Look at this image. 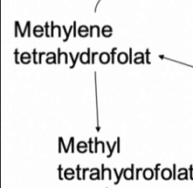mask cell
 <instances>
[{
	"instance_id": "6da1fadb",
	"label": "cell",
	"mask_w": 193,
	"mask_h": 188,
	"mask_svg": "<svg viewBox=\"0 0 193 188\" xmlns=\"http://www.w3.org/2000/svg\"><path fill=\"white\" fill-rule=\"evenodd\" d=\"M90 53H91V49L90 48H88L87 49V53H81V55H80V59H81V61H82V62L83 63H85V64H87V63H90L92 61L90 60Z\"/></svg>"
},
{
	"instance_id": "7a4b0ae2",
	"label": "cell",
	"mask_w": 193,
	"mask_h": 188,
	"mask_svg": "<svg viewBox=\"0 0 193 188\" xmlns=\"http://www.w3.org/2000/svg\"><path fill=\"white\" fill-rule=\"evenodd\" d=\"M124 176L126 180H133L134 179V164L131 165V169L127 168L124 171Z\"/></svg>"
},
{
	"instance_id": "3957f363",
	"label": "cell",
	"mask_w": 193,
	"mask_h": 188,
	"mask_svg": "<svg viewBox=\"0 0 193 188\" xmlns=\"http://www.w3.org/2000/svg\"><path fill=\"white\" fill-rule=\"evenodd\" d=\"M110 54L108 53H103L100 54V57H99V61L101 62L102 63L105 64V63H108L109 61H110Z\"/></svg>"
},
{
	"instance_id": "277c9868",
	"label": "cell",
	"mask_w": 193,
	"mask_h": 188,
	"mask_svg": "<svg viewBox=\"0 0 193 188\" xmlns=\"http://www.w3.org/2000/svg\"><path fill=\"white\" fill-rule=\"evenodd\" d=\"M77 149L80 153H85L87 152V143L85 141H80L77 145Z\"/></svg>"
},
{
	"instance_id": "5b68a950",
	"label": "cell",
	"mask_w": 193,
	"mask_h": 188,
	"mask_svg": "<svg viewBox=\"0 0 193 188\" xmlns=\"http://www.w3.org/2000/svg\"><path fill=\"white\" fill-rule=\"evenodd\" d=\"M74 174H75V173L71 168H68V169H66L64 171V176L67 180H72L73 178H74Z\"/></svg>"
},
{
	"instance_id": "8992f818",
	"label": "cell",
	"mask_w": 193,
	"mask_h": 188,
	"mask_svg": "<svg viewBox=\"0 0 193 188\" xmlns=\"http://www.w3.org/2000/svg\"><path fill=\"white\" fill-rule=\"evenodd\" d=\"M78 31H79V35L81 36V37H83H83H87V36H88L89 29L86 27V26L83 25V26H81V27L79 28Z\"/></svg>"
},
{
	"instance_id": "52a82bcc",
	"label": "cell",
	"mask_w": 193,
	"mask_h": 188,
	"mask_svg": "<svg viewBox=\"0 0 193 188\" xmlns=\"http://www.w3.org/2000/svg\"><path fill=\"white\" fill-rule=\"evenodd\" d=\"M43 27L39 25H37L34 27V29H33V32H34V34L36 37H42L43 36Z\"/></svg>"
},
{
	"instance_id": "ba28073f",
	"label": "cell",
	"mask_w": 193,
	"mask_h": 188,
	"mask_svg": "<svg viewBox=\"0 0 193 188\" xmlns=\"http://www.w3.org/2000/svg\"><path fill=\"white\" fill-rule=\"evenodd\" d=\"M153 175H154V173H153V170L149 169V168H148V169H145L143 173V176L145 177V179L146 180H150L153 178Z\"/></svg>"
},
{
	"instance_id": "9c48e42d",
	"label": "cell",
	"mask_w": 193,
	"mask_h": 188,
	"mask_svg": "<svg viewBox=\"0 0 193 188\" xmlns=\"http://www.w3.org/2000/svg\"><path fill=\"white\" fill-rule=\"evenodd\" d=\"M161 175H162L163 179L169 180V179H170L171 176H172V173H171V171H170L169 169H168V168H167V169H164V170L162 171Z\"/></svg>"
},
{
	"instance_id": "30bf717a",
	"label": "cell",
	"mask_w": 193,
	"mask_h": 188,
	"mask_svg": "<svg viewBox=\"0 0 193 188\" xmlns=\"http://www.w3.org/2000/svg\"><path fill=\"white\" fill-rule=\"evenodd\" d=\"M127 60H128V56L126 53H121L118 54V61L120 63H124V62H127Z\"/></svg>"
},
{
	"instance_id": "8fae6325",
	"label": "cell",
	"mask_w": 193,
	"mask_h": 188,
	"mask_svg": "<svg viewBox=\"0 0 193 188\" xmlns=\"http://www.w3.org/2000/svg\"><path fill=\"white\" fill-rule=\"evenodd\" d=\"M105 143H106V145H107V147L109 148V154L107 155V158H110V157L112 156V154H113V152H114L115 148V147L117 146V141H114V143H113V147H110L109 141H106Z\"/></svg>"
},
{
	"instance_id": "7c38bea8",
	"label": "cell",
	"mask_w": 193,
	"mask_h": 188,
	"mask_svg": "<svg viewBox=\"0 0 193 188\" xmlns=\"http://www.w3.org/2000/svg\"><path fill=\"white\" fill-rule=\"evenodd\" d=\"M26 59L28 60V61H30V60H31V56H30V54H29V53H23L21 54V56H20V60H21V62H22L24 64H27Z\"/></svg>"
},
{
	"instance_id": "4fadbf2b",
	"label": "cell",
	"mask_w": 193,
	"mask_h": 188,
	"mask_svg": "<svg viewBox=\"0 0 193 188\" xmlns=\"http://www.w3.org/2000/svg\"><path fill=\"white\" fill-rule=\"evenodd\" d=\"M62 29H63V31H64V33H65V35H66V37H65L64 40H63V41H67V40L69 39V36H70V34H71V30L73 29V25L71 26V27H70L69 31L66 30V28H65V26H64V25L62 26Z\"/></svg>"
},
{
	"instance_id": "5bb4252c",
	"label": "cell",
	"mask_w": 193,
	"mask_h": 188,
	"mask_svg": "<svg viewBox=\"0 0 193 188\" xmlns=\"http://www.w3.org/2000/svg\"><path fill=\"white\" fill-rule=\"evenodd\" d=\"M90 178H91L92 180L100 179V171H99V169H97V168H96V171H95V173L92 172L91 175H90Z\"/></svg>"
},
{
	"instance_id": "9a60e30c",
	"label": "cell",
	"mask_w": 193,
	"mask_h": 188,
	"mask_svg": "<svg viewBox=\"0 0 193 188\" xmlns=\"http://www.w3.org/2000/svg\"><path fill=\"white\" fill-rule=\"evenodd\" d=\"M124 169H123L122 168V170H121V172H120V173H117V171H116V169L115 168H114V172H115V174L116 175V177H117V179H116V181L115 182V184H117L118 183H119V181H120V178L122 177V174L124 173Z\"/></svg>"
},
{
	"instance_id": "2e32d148",
	"label": "cell",
	"mask_w": 193,
	"mask_h": 188,
	"mask_svg": "<svg viewBox=\"0 0 193 188\" xmlns=\"http://www.w3.org/2000/svg\"><path fill=\"white\" fill-rule=\"evenodd\" d=\"M46 62H47V63H51V62L55 63V62H56V55H55V53L52 55V57H49V56H48Z\"/></svg>"
},
{
	"instance_id": "e0dca14e",
	"label": "cell",
	"mask_w": 193,
	"mask_h": 188,
	"mask_svg": "<svg viewBox=\"0 0 193 188\" xmlns=\"http://www.w3.org/2000/svg\"><path fill=\"white\" fill-rule=\"evenodd\" d=\"M76 171H77V179L83 180V178L81 177V166H80L79 164L76 166Z\"/></svg>"
},
{
	"instance_id": "ac0fdd59",
	"label": "cell",
	"mask_w": 193,
	"mask_h": 188,
	"mask_svg": "<svg viewBox=\"0 0 193 188\" xmlns=\"http://www.w3.org/2000/svg\"><path fill=\"white\" fill-rule=\"evenodd\" d=\"M59 142H61V143H62V146L63 149H64V152H65V153H67V152H69V150H68V148L65 146V144H64V140H62V137H59Z\"/></svg>"
},
{
	"instance_id": "d6986e66",
	"label": "cell",
	"mask_w": 193,
	"mask_h": 188,
	"mask_svg": "<svg viewBox=\"0 0 193 188\" xmlns=\"http://www.w3.org/2000/svg\"><path fill=\"white\" fill-rule=\"evenodd\" d=\"M117 50V48H113L112 49V53H111V58H112V63L115 64V51Z\"/></svg>"
},
{
	"instance_id": "ffe728a7",
	"label": "cell",
	"mask_w": 193,
	"mask_h": 188,
	"mask_svg": "<svg viewBox=\"0 0 193 188\" xmlns=\"http://www.w3.org/2000/svg\"><path fill=\"white\" fill-rule=\"evenodd\" d=\"M58 170H59V180H63V177H62V164L59 165Z\"/></svg>"
},
{
	"instance_id": "44dd1931",
	"label": "cell",
	"mask_w": 193,
	"mask_h": 188,
	"mask_svg": "<svg viewBox=\"0 0 193 188\" xmlns=\"http://www.w3.org/2000/svg\"><path fill=\"white\" fill-rule=\"evenodd\" d=\"M80 55H81V53H77V54H76L75 58H74V60L72 61V64H71V67H70L71 69H72L73 67L75 66V64H76V61L78 60V57H80Z\"/></svg>"
},
{
	"instance_id": "7402d4cb",
	"label": "cell",
	"mask_w": 193,
	"mask_h": 188,
	"mask_svg": "<svg viewBox=\"0 0 193 188\" xmlns=\"http://www.w3.org/2000/svg\"><path fill=\"white\" fill-rule=\"evenodd\" d=\"M106 31L112 32V29H111L110 26H104V27L103 28V29H102V33L104 34V33H106Z\"/></svg>"
},
{
	"instance_id": "603a6c76",
	"label": "cell",
	"mask_w": 193,
	"mask_h": 188,
	"mask_svg": "<svg viewBox=\"0 0 193 188\" xmlns=\"http://www.w3.org/2000/svg\"><path fill=\"white\" fill-rule=\"evenodd\" d=\"M45 35H46V37H50V35H49V23L48 22H46V24H45Z\"/></svg>"
},
{
	"instance_id": "cb8c5ba5",
	"label": "cell",
	"mask_w": 193,
	"mask_h": 188,
	"mask_svg": "<svg viewBox=\"0 0 193 188\" xmlns=\"http://www.w3.org/2000/svg\"><path fill=\"white\" fill-rule=\"evenodd\" d=\"M88 144H89L90 152H91V153H94V152L92 151V138H90V139H89V142H88Z\"/></svg>"
},
{
	"instance_id": "d4e9b609",
	"label": "cell",
	"mask_w": 193,
	"mask_h": 188,
	"mask_svg": "<svg viewBox=\"0 0 193 188\" xmlns=\"http://www.w3.org/2000/svg\"><path fill=\"white\" fill-rule=\"evenodd\" d=\"M14 54H15V61H16V63H17V64H19V61H18V49H16Z\"/></svg>"
},
{
	"instance_id": "484cf974",
	"label": "cell",
	"mask_w": 193,
	"mask_h": 188,
	"mask_svg": "<svg viewBox=\"0 0 193 188\" xmlns=\"http://www.w3.org/2000/svg\"><path fill=\"white\" fill-rule=\"evenodd\" d=\"M33 53V62H34L35 64H37V63H38V62H37V60H36V59H37V57H36V56H37V50H36V49L33 50V53Z\"/></svg>"
},
{
	"instance_id": "4316f807",
	"label": "cell",
	"mask_w": 193,
	"mask_h": 188,
	"mask_svg": "<svg viewBox=\"0 0 193 188\" xmlns=\"http://www.w3.org/2000/svg\"><path fill=\"white\" fill-rule=\"evenodd\" d=\"M51 32H50V37H53L54 36V29H55V28H56V26L54 25V23H53V21L51 22Z\"/></svg>"
},
{
	"instance_id": "83f0119b",
	"label": "cell",
	"mask_w": 193,
	"mask_h": 188,
	"mask_svg": "<svg viewBox=\"0 0 193 188\" xmlns=\"http://www.w3.org/2000/svg\"><path fill=\"white\" fill-rule=\"evenodd\" d=\"M94 143H95V145H94V153H96L97 152H98V145H99V142H98V140H97V137H95L94 138Z\"/></svg>"
},
{
	"instance_id": "f1b7e54d",
	"label": "cell",
	"mask_w": 193,
	"mask_h": 188,
	"mask_svg": "<svg viewBox=\"0 0 193 188\" xmlns=\"http://www.w3.org/2000/svg\"><path fill=\"white\" fill-rule=\"evenodd\" d=\"M45 54H46L45 51H42V53H38V58H39L38 63H39V64H41V62H42V56L45 55Z\"/></svg>"
},
{
	"instance_id": "f546056e",
	"label": "cell",
	"mask_w": 193,
	"mask_h": 188,
	"mask_svg": "<svg viewBox=\"0 0 193 188\" xmlns=\"http://www.w3.org/2000/svg\"><path fill=\"white\" fill-rule=\"evenodd\" d=\"M62 55V53L61 51V48H58V63L61 62V56Z\"/></svg>"
},
{
	"instance_id": "4dcf8cb0",
	"label": "cell",
	"mask_w": 193,
	"mask_h": 188,
	"mask_svg": "<svg viewBox=\"0 0 193 188\" xmlns=\"http://www.w3.org/2000/svg\"><path fill=\"white\" fill-rule=\"evenodd\" d=\"M105 171H106V169H105V167H104V164L103 163L102 164V176H101L102 180L104 179V173H105Z\"/></svg>"
},
{
	"instance_id": "1f68e13d",
	"label": "cell",
	"mask_w": 193,
	"mask_h": 188,
	"mask_svg": "<svg viewBox=\"0 0 193 188\" xmlns=\"http://www.w3.org/2000/svg\"><path fill=\"white\" fill-rule=\"evenodd\" d=\"M159 166H160V163L157 164V165H156V168H155V170H156V179H158V170H159Z\"/></svg>"
},
{
	"instance_id": "d6a6232c",
	"label": "cell",
	"mask_w": 193,
	"mask_h": 188,
	"mask_svg": "<svg viewBox=\"0 0 193 188\" xmlns=\"http://www.w3.org/2000/svg\"><path fill=\"white\" fill-rule=\"evenodd\" d=\"M97 54H98L97 51H94V53H92V56H91V59H92V64L94 63V56H95V55H97Z\"/></svg>"
},
{
	"instance_id": "836d02e7",
	"label": "cell",
	"mask_w": 193,
	"mask_h": 188,
	"mask_svg": "<svg viewBox=\"0 0 193 188\" xmlns=\"http://www.w3.org/2000/svg\"><path fill=\"white\" fill-rule=\"evenodd\" d=\"M73 36H74V37L77 36V32H76V22L73 23Z\"/></svg>"
},
{
	"instance_id": "e575fe53",
	"label": "cell",
	"mask_w": 193,
	"mask_h": 188,
	"mask_svg": "<svg viewBox=\"0 0 193 188\" xmlns=\"http://www.w3.org/2000/svg\"><path fill=\"white\" fill-rule=\"evenodd\" d=\"M89 168H83V180H85V173L86 171H89Z\"/></svg>"
},
{
	"instance_id": "d590c367",
	"label": "cell",
	"mask_w": 193,
	"mask_h": 188,
	"mask_svg": "<svg viewBox=\"0 0 193 188\" xmlns=\"http://www.w3.org/2000/svg\"><path fill=\"white\" fill-rule=\"evenodd\" d=\"M117 152H120V138H117Z\"/></svg>"
},
{
	"instance_id": "8d00e7d4",
	"label": "cell",
	"mask_w": 193,
	"mask_h": 188,
	"mask_svg": "<svg viewBox=\"0 0 193 188\" xmlns=\"http://www.w3.org/2000/svg\"><path fill=\"white\" fill-rule=\"evenodd\" d=\"M94 25L90 26V36L91 37H92V35H94Z\"/></svg>"
},
{
	"instance_id": "74e56055",
	"label": "cell",
	"mask_w": 193,
	"mask_h": 188,
	"mask_svg": "<svg viewBox=\"0 0 193 188\" xmlns=\"http://www.w3.org/2000/svg\"><path fill=\"white\" fill-rule=\"evenodd\" d=\"M175 169H176V165L174 164V165H173V179H176V174H175L176 173V170Z\"/></svg>"
},
{
	"instance_id": "f35d334b",
	"label": "cell",
	"mask_w": 193,
	"mask_h": 188,
	"mask_svg": "<svg viewBox=\"0 0 193 188\" xmlns=\"http://www.w3.org/2000/svg\"><path fill=\"white\" fill-rule=\"evenodd\" d=\"M132 56V49H129V62L131 63L132 62V59H131V57Z\"/></svg>"
},
{
	"instance_id": "ab89813d",
	"label": "cell",
	"mask_w": 193,
	"mask_h": 188,
	"mask_svg": "<svg viewBox=\"0 0 193 188\" xmlns=\"http://www.w3.org/2000/svg\"><path fill=\"white\" fill-rule=\"evenodd\" d=\"M71 147H72V149H71V152L73 153L74 152V139L72 140V143H71Z\"/></svg>"
},
{
	"instance_id": "60d3db41",
	"label": "cell",
	"mask_w": 193,
	"mask_h": 188,
	"mask_svg": "<svg viewBox=\"0 0 193 188\" xmlns=\"http://www.w3.org/2000/svg\"><path fill=\"white\" fill-rule=\"evenodd\" d=\"M140 171H142L141 168H138V169H136V179H138V173Z\"/></svg>"
},
{
	"instance_id": "b9f144b4",
	"label": "cell",
	"mask_w": 193,
	"mask_h": 188,
	"mask_svg": "<svg viewBox=\"0 0 193 188\" xmlns=\"http://www.w3.org/2000/svg\"><path fill=\"white\" fill-rule=\"evenodd\" d=\"M149 54V51H146V56H148ZM146 59H148V62L149 63V61H148V57H146Z\"/></svg>"
}]
</instances>
